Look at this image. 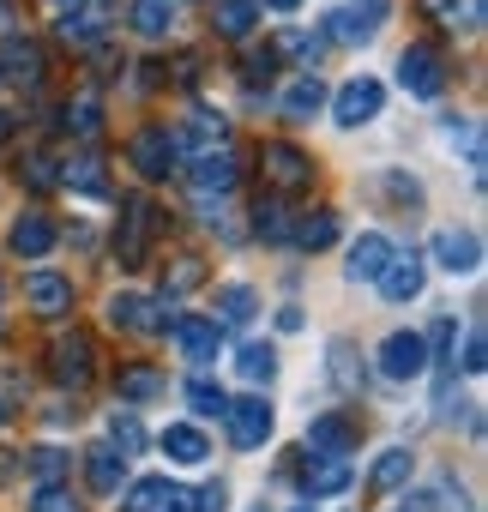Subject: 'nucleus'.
I'll use <instances>...</instances> for the list:
<instances>
[{
  "instance_id": "f257e3e1",
  "label": "nucleus",
  "mask_w": 488,
  "mask_h": 512,
  "mask_svg": "<svg viewBox=\"0 0 488 512\" xmlns=\"http://www.w3.org/2000/svg\"><path fill=\"white\" fill-rule=\"evenodd\" d=\"M127 157H133V169H139L145 181H169V175L181 169V139H175L169 127H139L133 145H127Z\"/></svg>"
},
{
  "instance_id": "f03ea898",
  "label": "nucleus",
  "mask_w": 488,
  "mask_h": 512,
  "mask_svg": "<svg viewBox=\"0 0 488 512\" xmlns=\"http://www.w3.org/2000/svg\"><path fill=\"white\" fill-rule=\"evenodd\" d=\"M109 0H67L61 7V43L67 49H79V55H91L103 37H109Z\"/></svg>"
},
{
  "instance_id": "7ed1b4c3",
  "label": "nucleus",
  "mask_w": 488,
  "mask_h": 512,
  "mask_svg": "<svg viewBox=\"0 0 488 512\" xmlns=\"http://www.w3.org/2000/svg\"><path fill=\"white\" fill-rule=\"evenodd\" d=\"M392 13V0H350V7H338V13H326V25H320V37L326 43H368L374 31H380V19Z\"/></svg>"
},
{
  "instance_id": "20e7f679",
  "label": "nucleus",
  "mask_w": 488,
  "mask_h": 512,
  "mask_svg": "<svg viewBox=\"0 0 488 512\" xmlns=\"http://www.w3.org/2000/svg\"><path fill=\"white\" fill-rule=\"evenodd\" d=\"M260 169H266V187H272V193H302V187H314V157L296 151V145H284V139L260 145Z\"/></svg>"
},
{
  "instance_id": "39448f33",
  "label": "nucleus",
  "mask_w": 488,
  "mask_h": 512,
  "mask_svg": "<svg viewBox=\"0 0 488 512\" xmlns=\"http://www.w3.org/2000/svg\"><path fill=\"white\" fill-rule=\"evenodd\" d=\"M151 235H157V205H151V199H127V205H121V229H115V253H121L127 272L145 266Z\"/></svg>"
},
{
  "instance_id": "423d86ee",
  "label": "nucleus",
  "mask_w": 488,
  "mask_h": 512,
  "mask_svg": "<svg viewBox=\"0 0 488 512\" xmlns=\"http://www.w3.org/2000/svg\"><path fill=\"white\" fill-rule=\"evenodd\" d=\"M398 85H404L410 97H440V91H446V55H440L434 43H410V49L398 55Z\"/></svg>"
},
{
  "instance_id": "0eeeda50",
  "label": "nucleus",
  "mask_w": 488,
  "mask_h": 512,
  "mask_svg": "<svg viewBox=\"0 0 488 512\" xmlns=\"http://www.w3.org/2000/svg\"><path fill=\"white\" fill-rule=\"evenodd\" d=\"M109 326H115V332L163 338V332H175V320H169V296H163V302H151V296H115V302H109Z\"/></svg>"
},
{
  "instance_id": "6e6552de",
  "label": "nucleus",
  "mask_w": 488,
  "mask_h": 512,
  "mask_svg": "<svg viewBox=\"0 0 488 512\" xmlns=\"http://www.w3.org/2000/svg\"><path fill=\"white\" fill-rule=\"evenodd\" d=\"M223 422H229V446H241V452L266 446V440H272V428H278V416H272V404H266V398H235V404L223 410Z\"/></svg>"
},
{
  "instance_id": "1a4fd4ad",
  "label": "nucleus",
  "mask_w": 488,
  "mask_h": 512,
  "mask_svg": "<svg viewBox=\"0 0 488 512\" xmlns=\"http://www.w3.org/2000/svg\"><path fill=\"white\" fill-rule=\"evenodd\" d=\"M49 374H55L61 386H85V380L97 374V350H91V338H85V332H61V338L49 344Z\"/></svg>"
},
{
  "instance_id": "9d476101",
  "label": "nucleus",
  "mask_w": 488,
  "mask_h": 512,
  "mask_svg": "<svg viewBox=\"0 0 488 512\" xmlns=\"http://www.w3.org/2000/svg\"><path fill=\"white\" fill-rule=\"evenodd\" d=\"M380 103H386L380 79H368V73H362V79H350V85L332 97V121H338V127H368V121L380 115Z\"/></svg>"
},
{
  "instance_id": "9b49d317",
  "label": "nucleus",
  "mask_w": 488,
  "mask_h": 512,
  "mask_svg": "<svg viewBox=\"0 0 488 512\" xmlns=\"http://www.w3.org/2000/svg\"><path fill=\"white\" fill-rule=\"evenodd\" d=\"M0 79H13V85L37 91V85H43V49H37L31 37L7 31V37H0Z\"/></svg>"
},
{
  "instance_id": "f8f14e48",
  "label": "nucleus",
  "mask_w": 488,
  "mask_h": 512,
  "mask_svg": "<svg viewBox=\"0 0 488 512\" xmlns=\"http://www.w3.org/2000/svg\"><path fill=\"white\" fill-rule=\"evenodd\" d=\"M380 374L398 380V386H404V380H422V374H428V350H422V338H416V332H392V338L380 344Z\"/></svg>"
},
{
  "instance_id": "ddd939ff",
  "label": "nucleus",
  "mask_w": 488,
  "mask_h": 512,
  "mask_svg": "<svg viewBox=\"0 0 488 512\" xmlns=\"http://www.w3.org/2000/svg\"><path fill=\"white\" fill-rule=\"evenodd\" d=\"M380 296L386 302H416L422 296V284H428V266H422V253H392V260L380 266Z\"/></svg>"
},
{
  "instance_id": "4468645a",
  "label": "nucleus",
  "mask_w": 488,
  "mask_h": 512,
  "mask_svg": "<svg viewBox=\"0 0 488 512\" xmlns=\"http://www.w3.org/2000/svg\"><path fill=\"white\" fill-rule=\"evenodd\" d=\"M235 181H241V169H235L229 151H205V157H193V169H187V187H193L199 199H223V193H235Z\"/></svg>"
},
{
  "instance_id": "2eb2a0df",
  "label": "nucleus",
  "mask_w": 488,
  "mask_h": 512,
  "mask_svg": "<svg viewBox=\"0 0 488 512\" xmlns=\"http://www.w3.org/2000/svg\"><path fill=\"white\" fill-rule=\"evenodd\" d=\"M434 260L452 272V278H476L482 272V241L470 229H440L434 235Z\"/></svg>"
},
{
  "instance_id": "dca6fc26",
  "label": "nucleus",
  "mask_w": 488,
  "mask_h": 512,
  "mask_svg": "<svg viewBox=\"0 0 488 512\" xmlns=\"http://www.w3.org/2000/svg\"><path fill=\"white\" fill-rule=\"evenodd\" d=\"M127 512H193V494L175 488L169 476H145L127 488Z\"/></svg>"
},
{
  "instance_id": "f3484780",
  "label": "nucleus",
  "mask_w": 488,
  "mask_h": 512,
  "mask_svg": "<svg viewBox=\"0 0 488 512\" xmlns=\"http://www.w3.org/2000/svg\"><path fill=\"white\" fill-rule=\"evenodd\" d=\"M25 302H31L43 320H61V314H73V284H67L61 272H31V278H25Z\"/></svg>"
},
{
  "instance_id": "a211bd4d",
  "label": "nucleus",
  "mask_w": 488,
  "mask_h": 512,
  "mask_svg": "<svg viewBox=\"0 0 488 512\" xmlns=\"http://www.w3.org/2000/svg\"><path fill=\"white\" fill-rule=\"evenodd\" d=\"M302 488H308L314 500L344 494V488H350V452H314V464L302 470Z\"/></svg>"
},
{
  "instance_id": "6ab92c4d",
  "label": "nucleus",
  "mask_w": 488,
  "mask_h": 512,
  "mask_svg": "<svg viewBox=\"0 0 488 512\" xmlns=\"http://www.w3.org/2000/svg\"><path fill=\"white\" fill-rule=\"evenodd\" d=\"M55 241H61V229H55L49 211H25L13 223V253L19 260H43V253H55Z\"/></svg>"
},
{
  "instance_id": "aec40b11",
  "label": "nucleus",
  "mask_w": 488,
  "mask_h": 512,
  "mask_svg": "<svg viewBox=\"0 0 488 512\" xmlns=\"http://www.w3.org/2000/svg\"><path fill=\"white\" fill-rule=\"evenodd\" d=\"M254 19H260L254 0H211V25H217L223 43H248L254 37Z\"/></svg>"
},
{
  "instance_id": "412c9836",
  "label": "nucleus",
  "mask_w": 488,
  "mask_h": 512,
  "mask_svg": "<svg viewBox=\"0 0 488 512\" xmlns=\"http://www.w3.org/2000/svg\"><path fill=\"white\" fill-rule=\"evenodd\" d=\"M386 260H392V241H386V235H374V229H368V235H356V241H350V266H344V272H350V278H356V284H374V278H380V266H386Z\"/></svg>"
},
{
  "instance_id": "4be33fe9",
  "label": "nucleus",
  "mask_w": 488,
  "mask_h": 512,
  "mask_svg": "<svg viewBox=\"0 0 488 512\" xmlns=\"http://www.w3.org/2000/svg\"><path fill=\"white\" fill-rule=\"evenodd\" d=\"M175 344L187 350V362H217V320H205V314H187V320H175Z\"/></svg>"
},
{
  "instance_id": "5701e85b",
  "label": "nucleus",
  "mask_w": 488,
  "mask_h": 512,
  "mask_svg": "<svg viewBox=\"0 0 488 512\" xmlns=\"http://www.w3.org/2000/svg\"><path fill=\"white\" fill-rule=\"evenodd\" d=\"M85 476H91V488H97V494H121L127 452H121V446H109V440H103V446H91V452H85Z\"/></svg>"
},
{
  "instance_id": "b1692460",
  "label": "nucleus",
  "mask_w": 488,
  "mask_h": 512,
  "mask_svg": "<svg viewBox=\"0 0 488 512\" xmlns=\"http://www.w3.org/2000/svg\"><path fill=\"white\" fill-rule=\"evenodd\" d=\"M290 241H296V247H308V253L332 247V241H338V211H308V217H290Z\"/></svg>"
},
{
  "instance_id": "393cba45",
  "label": "nucleus",
  "mask_w": 488,
  "mask_h": 512,
  "mask_svg": "<svg viewBox=\"0 0 488 512\" xmlns=\"http://www.w3.org/2000/svg\"><path fill=\"white\" fill-rule=\"evenodd\" d=\"M163 452H169L175 464H205V458H211V440H205L193 422H169V428H163Z\"/></svg>"
},
{
  "instance_id": "a878e982",
  "label": "nucleus",
  "mask_w": 488,
  "mask_h": 512,
  "mask_svg": "<svg viewBox=\"0 0 488 512\" xmlns=\"http://www.w3.org/2000/svg\"><path fill=\"white\" fill-rule=\"evenodd\" d=\"M133 31L145 43H163L175 31V0H133Z\"/></svg>"
},
{
  "instance_id": "bb28decb",
  "label": "nucleus",
  "mask_w": 488,
  "mask_h": 512,
  "mask_svg": "<svg viewBox=\"0 0 488 512\" xmlns=\"http://www.w3.org/2000/svg\"><path fill=\"white\" fill-rule=\"evenodd\" d=\"M326 109V85H320V73H302L290 91H284V115L290 121H314Z\"/></svg>"
},
{
  "instance_id": "cd10ccee",
  "label": "nucleus",
  "mask_w": 488,
  "mask_h": 512,
  "mask_svg": "<svg viewBox=\"0 0 488 512\" xmlns=\"http://www.w3.org/2000/svg\"><path fill=\"white\" fill-rule=\"evenodd\" d=\"M181 139V151H193V157H205V151H223V139H229V121L223 115H193L187 121V133H175Z\"/></svg>"
},
{
  "instance_id": "c85d7f7f",
  "label": "nucleus",
  "mask_w": 488,
  "mask_h": 512,
  "mask_svg": "<svg viewBox=\"0 0 488 512\" xmlns=\"http://www.w3.org/2000/svg\"><path fill=\"white\" fill-rule=\"evenodd\" d=\"M308 446L314 452H350L356 446V422L350 416H314L308 422Z\"/></svg>"
},
{
  "instance_id": "c756f323",
  "label": "nucleus",
  "mask_w": 488,
  "mask_h": 512,
  "mask_svg": "<svg viewBox=\"0 0 488 512\" xmlns=\"http://www.w3.org/2000/svg\"><path fill=\"white\" fill-rule=\"evenodd\" d=\"M404 482H410V452H404V446H386V452L374 458L368 494H392V488H404Z\"/></svg>"
},
{
  "instance_id": "7c9ffc66",
  "label": "nucleus",
  "mask_w": 488,
  "mask_h": 512,
  "mask_svg": "<svg viewBox=\"0 0 488 512\" xmlns=\"http://www.w3.org/2000/svg\"><path fill=\"white\" fill-rule=\"evenodd\" d=\"M67 127H73L79 139H97V133H103V97H97L91 85H85L79 97H67Z\"/></svg>"
},
{
  "instance_id": "2f4dec72",
  "label": "nucleus",
  "mask_w": 488,
  "mask_h": 512,
  "mask_svg": "<svg viewBox=\"0 0 488 512\" xmlns=\"http://www.w3.org/2000/svg\"><path fill=\"white\" fill-rule=\"evenodd\" d=\"M254 235L260 241H290V211H284L278 193H260L254 199Z\"/></svg>"
},
{
  "instance_id": "473e14b6",
  "label": "nucleus",
  "mask_w": 488,
  "mask_h": 512,
  "mask_svg": "<svg viewBox=\"0 0 488 512\" xmlns=\"http://www.w3.org/2000/svg\"><path fill=\"white\" fill-rule=\"evenodd\" d=\"M254 308H260V302H254L248 284H223V290H217V320H223V326H248Z\"/></svg>"
},
{
  "instance_id": "72a5a7b5",
  "label": "nucleus",
  "mask_w": 488,
  "mask_h": 512,
  "mask_svg": "<svg viewBox=\"0 0 488 512\" xmlns=\"http://www.w3.org/2000/svg\"><path fill=\"white\" fill-rule=\"evenodd\" d=\"M235 368H241V380H272L278 374V350L272 344H241V356H235Z\"/></svg>"
},
{
  "instance_id": "f704fd0d",
  "label": "nucleus",
  "mask_w": 488,
  "mask_h": 512,
  "mask_svg": "<svg viewBox=\"0 0 488 512\" xmlns=\"http://www.w3.org/2000/svg\"><path fill=\"white\" fill-rule=\"evenodd\" d=\"M422 350H428V362H458V320H452V314H440V320H434V332L422 338Z\"/></svg>"
},
{
  "instance_id": "c9c22d12",
  "label": "nucleus",
  "mask_w": 488,
  "mask_h": 512,
  "mask_svg": "<svg viewBox=\"0 0 488 512\" xmlns=\"http://www.w3.org/2000/svg\"><path fill=\"white\" fill-rule=\"evenodd\" d=\"M187 404H193L199 416H223V410H229L223 386H217V380H205V374H193V380H187Z\"/></svg>"
},
{
  "instance_id": "e433bc0d",
  "label": "nucleus",
  "mask_w": 488,
  "mask_h": 512,
  "mask_svg": "<svg viewBox=\"0 0 488 512\" xmlns=\"http://www.w3.org/2000/svg\"><path fill=\"white\" fill-rule=\"evenodd\" d=\"M109 446H121L127 458H133V452H145V428H139V416H133V410H115V416H109Z\"/></svg>"
},
{
  "instance_id": "4c0bfd02",
  "label": "nucleus",
  "mask_w": 488,
  "mask_h": 512,
  "mask_svg": "<svg viewBox=\"0 0 488 512\" xmlns=\"http://www.w3.org/2000/svg\"><path fill=\"white\" fill-rule=\"evenodd\" d=\"M19 181H25V187H37V193L61 187V175H55V157H49V151H31V157L19 163Z\"/></svg>"
},
{
  "instance_id": "58836bf2",
  "label": "nucleus",
  "mask_w": 488,
  "mask_h": 512,
  "mask_svg": "<svg viewBox=\"0 0 488 512\" xmlns=\"http://www.w3.org/2000/svg\"><path fill=\"white\" fill-rule=\"evenodd\" d=\"M61 181H67V187H79V193H103V163H97V151H85V157H73Z\"/></svg>"
},
{
  "instance_id": "ea45409f",
  "label": "nucleus",
  "mask_w": 488,
  "mask_h": 512,
  "mask_svg": "<svg viewBox=\"0 0 488 512\" xmlns=\"http://www.w3.org/2000/svg\"><path fill=\"white\" fill-rule=\"evenodd\" d=\"M410 512H464V494H452V482H434V488L410 494Z\"/></svg>"
},
{
  "instance_id": "a19ab883",
  "label": "nucleus",
  "mask_w": 488,
  "mask_h": 512,
  "mask_svg": "<svg viewBox=\"0 0 488 512\" xmlns=\"http://www.w3.org/2000/svg\"><path fill=\"white\" fill-rule=\"evenodd\" d=\"M163 392V374L157 368H127L121 374V398H157Z\"/></svg>"
},
{
  "instance_id": "79ce46f5",
  "label": "nucleus",
  "mask_w": 488,
  "mask_h": 512,
  "mask_svg": "<svg viewBox=\"0 0 488 512\" xmlns=\"http://www.w3.org/2000/svg\"><path fill=\"white\" fill-rule=\"evenodd\" d=\"M61 470H67V452L61 446H37L31 452V476L37 482H61Z\"/></svg>"
},
{
  "instance_id": "37998d69",
  "label": "nucleus",
  "mask_w": 488,
  "mask_h": 512,
  "mask_svg": "<svg viewBox=\"0 0 488 512\" xmlns=\"http://www.w3.org/2000/svg\"><path fill=\"white\" fill-rule=\"evenodd\" d=\"M332 386H338V392H350V386H356V350H350L344 338L332 344Z\"/></svg>"
},
{
  "instance_id": "c03bdc74",
  "label": "nucleus",
  "mask_w": 488,
  "mask_h": 512,
  "mask_svg": "<svg viewBox=\"0 0 488 512\" xmlns=\"http://www.w3.org/2000/svg\"><path fill=\"white\" fill-rule=\"evenodd\" d=\"M31 512H79V500H73V494H67L61 482H43V488H37V506H31Z\"/></svg>"
},
{
  "instance_id": "a18cd8bd",
  "label": "nucleus",
  "mask_w": 488,
  "mask_h": 512,
  "mask_svg": "<svg viewBox=\"0 0 488 512\" xmlns=\"http://www.w3.org/2000/svg\"><path fill=\"white\" fill-rule=\"evenodd\" d=\"M19 410H25V380L7 374V380H0V422H13Z\"/></svg>"
},
{
  "instance_id": "49530a36",
  "label": "nucleus",
  "mask_w": 488,
  "mask_h": 512,
  "mask_svg": "<svg viewBox=\"0 0 488 512\" xmlns=\"http://www.w3.org/2000/svg\"><path fill=\"white\" fill-rule=\"evenodd\" d=\"M205 272H199V260H175V272L163 278V296H181V290H193Z\"/></svg>"
},
{
  "instance_id": "de8ad7c7",
  "label": "nucleus",
  "mask_w": 488,
  "mask_h": 512,
  "mask_svg": "<svg viewBox=\"0 0 488 512\" xmlns=\"http://www.w3.org/2000/svg\"><path fill=\"white\" fill-rule=\"evenodd\" d=\"M458 368H464V374H482V368H488V344H482V332L464 338V362H458Z\"/></svg>"
},
{
  "instance_id": "09e8293b",
  "label": "nucleus",
  "mask_w": 488,
  "mask_h": 512,
  "mask_svg": "<svg viewBox=\"0 0 488 512\" xmlns=\"http://www.w3.org/2000/svg\"><path fill=\"white\" fill-rule=\"evenodd\" d=\"M314 49H320V43H314V37H308V31H284V37H278V49H272V55H314Z\"/></svg>"
},
{
  "instance_id": "8fccbe9b",
  "label": "nucleus",
  "mask_w": 488,
  "mask_h": 512,
  "mask_svg": "<svg viewBox=\"0 0 488 512\" xmlns=\"http://www.w3.org/2000/svg\"><path fill=\"white\" fill-rule=\"evenodd\" d=\"M272 73H278V55H272V49H266V55L254 49V55H248V85H260V79H272Z\"/></svg>"
},
{
  "instance_id": "3c124183",
  "label": "nucleus",
  "mask_w": 488,
  "mask_h": 512,
  "mask_svg": "<svg viewBox=\"0 0 488 512\" xmlns=\"http://www.w3.org/2000/svg\"><path fill=\"white\" fill-rule=\"evenodd\" d=\"M199 512H229V494H223V482L199 488Z\"/></svg>"
},
{
  "instance_id": "603ef678",
  "label": "nucleus",
  "mask_w": 488,
  "mask_h": 512,
  "mask_svg": "<svg viewBox=\"0 0 488 512\" xmlns=\"http://www.w3.org/2000/svg\"><path fill=\"white\" fill-rule=\"evenodd\" d=\"M386 187H392V199H410V205L422 199V187H416V181H404V175H386Z\"/></svg>"
},
{
  "instance_id": "864d4df0",
  "label": "nucleus",
  "mask_w": 488,
  "mask_h": 512,
  "mask_svg": "<svg viewBox=\"0 0 488 512\" xmlns=\"http://www.w3.org/2000/svg\"><path fill=\"white\" fill-rule=\"evenodd\" d=\"M278 332H302V308H278Z\"/></svg>"
},
{
  "instance_id": "5fc2aeb1",
  "label": "nucleus",
  "mask_w": 488,
  "mask_h": 512,
  "mask_svg": "<svg viewBox=\"0 0 488 512\" xmlns=\"http://www.w3.org/2000/svg\"><path fill=\"white\" fill-rule=\"evenodd\" d=\"M13 470H19V458H13V452H0V482H7Z\"/></svg>"
},
{
  "instance_id": "6e6d98bb",
  "label": "nucleus",
  "mask_w": 488,
  "mask_h": 512,
  "mask_svg": "<svg viewBox=\"0 0 488 512\" xmlns=\"http://www.w3.org/2000/svg\"><path fill=\"white\" fill-rule=\"evenodd\" d=\"M13 31V7H7V0H0V37H7Z\"/></svg>"
},
{
  "instance_id": "4d7b16f0",
  "label": "nucleus",
  "mask_w": 488,
  "mask_h": 512,
  "mask_svg": "<svg viewBox=\"0 0 488 512\" xmlns=\"http://www.w3.org/2000/svg\"><path fill=\"white\" fill-rule=\"evenodd\" d=\"M7 139H13V115H7V109H0V145H7Z\"/></svg>"
},
{
  "instance_id": "13d9d810",
  "label": "nucleus",
  "mask_w": 488,
  "mask_h": 512,
  "mask_svg": "<svg viewBox=\"0 0 488 512\" xmlns=\"http://www.w3.org/2000/svg\"><path fill=\"white\" fill-rule=\"evenodd\" d=\"M266 7H272V13H296V7H302V0H266Z\"/></svg>"
},
{
  "instance_id": "bf43d9fd",
  "label": "nucleus",
  "mask_w": 488,
  "mask_h": 512,
  "mask_svg": "<svg viewBox=\"0 0 488 512\" xmlns=\"http://www.w3.org/2000/svg\"><path fill=\"white\" fill-rule=\"evenodd\" d=\"M296 512H314V506H296Z\"/></svg>"
}]
</instances>
